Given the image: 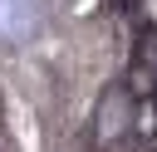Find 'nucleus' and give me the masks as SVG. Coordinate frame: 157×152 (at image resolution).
<instances>
[{"mask_svg": "<svg viewBox=\"0 0 157 152\" xmlns=\"http://www.w3.org/2000/svg\"><path fill=\"white\" fill-rule=\"evenodd\" d=\"M132 88L157 98V25H142L137 29V44H132Z\"/></svg>", "mask_w": 157, "mask_h": 152, "instance_id": "obj_1", "label": "nucleus"}]
</instances>
